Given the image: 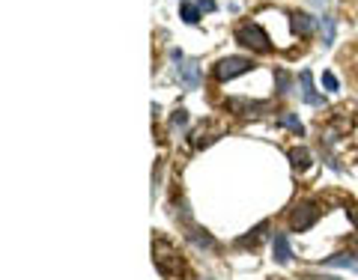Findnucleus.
<instances>
[{"mask_svg": "<svg viewBox=\"0 0 358 280\" xmlns=\"http://www.w3.org/2000/svg\"><path fill=\"white\" fill-rule=\"evenodd\" d=\"M200 12H212V10H215V0H200Z\"/></svg>", "mask_w": 358, "mask_h": 280, "instance_id": "aec40b11", "label": "nucleus"}, {"mask_svg": "<svg viewBox=\"0 0 358 280\" xmlns=\"http://www.w3.org/2000/svg\"><path fill=\"white\" fill-rule=\"evenodd\" d=\"M293 27L298 36H311V33L320 27V18H313L308 12H293Z\"/></svg>", "mask_w": 358, "mask_h": 280, "instance_id": "0eeeda50", "label": "nucleus"}, {"mask_svg": "<svg viewBox=\"0 0 358 280\" xmlns=\"http://www.w3.org/2000/svg\"><path fill=\"white\" fill-rule=\"evenodd\" d=\"M275 78H278V92H281V96H287V92H289V75L287 72H278Z\"/></svg>", "mask_w": 358, "mask_h": 280, "instance_id": "f3484780", "label": "nucleus"}, {"mask_svg": "<svg viewBox=\"0 0 358 280\" xmlns=\"http://www.w3.org/2000/svg\"><path fill=\"white\" fill-rule=\"evenodd\" d=\"M185 123H189V114H185L182 107L174 110V116H170V125H174V129H176V125H185Z\"/></svg>", "mask_w": 358, "mask_h": 280, "instance_id": "a211bd4d", "label": "nucleus"}, {"mask_svg": "<svg viewBox=\"0 0 358 280\" xmlns=\"http://www.w3.org/2000/svg\"><path fill=\"white\" fill-rule=\"evenodd\" d=\"M266 227L269 224H260L257 230H251V236H245V239H239V244H257L263 239V233H266Z\"/></svg>", "mask_w": 358, "mask_h": 280, "instance_id": "dca6fc26", "label": "nucleus"}, {"mask_svg": "<svg viewBox=\"0 0 358 280\" xmlns=\"http://www.w3.org/2000/svg\"><path fill=\"white\" fill-rule=\"evenodd\" d=\"M189 239H191L194 244H200V248H215V239H212L206 230H191Z\"/></svg>", "mask_w": 358, "mask_h": 280, "instance_id": "4468645a", "label": "nucleus"}, {"mask_svg": "<svg viewBox=\"0 0 358 280\" xmlns=\"http://www.w3.org/2000/svg\"><path fill=\"white\" fill-rule=\"evenodd\" d=\"M317 218H320V206H317V203H313V200H302L293 209V215H289V227H293L296 233H305L308 227L317 224Z\"/></svg>", "mask_w": 358, "mask_h": 280, "instance_id": "20e7f679", "label": "nucleus"}, {"mask_svg": "<svg viewBox=\"0 0 358 280\" xmlns=\"http://www.w3.org/2000/svg\"><path fill=\"white\" fill-rule=\"evenodd\" d=\"M152 262H156V268L165 277H176L185 271L182 257H179L174 251V244H167V242H152Z\"/></svg>", "mask_w": 358, "mask_h": 280, "instance_id": "f257e3e1", "label": "nucleus"}, {"mask_svg": "<svg viewBox=\"0 0 358 280\" xmlns=\"http://www.w3.org/2000/svg\"><path fill=\"white\" fill-rule=\"evenodd\" d=\"M182 18H185V24H198L200 21V6L182 3Z\"/></svg>", "mask_w": 358, "mask_h": 280, "instance_id": "2eb2a0df", "label": "nucleus"}, {"mask_svg": "<svg viewBox=\"0 0 358 280\" xmlns=\"http://www.w3.org/2000/svg\"><path fill=\"white\" fill-rule=\"evenodd\" d=\"M322 280H337V277H322Z\"/></svg>", "mask_w": 358, "mask_h": 280, "instance_id": "4be33fe9", "label": "nucleus"}, {"mask_svg": "<svg viewBox=\"0 0 358 280\" xmlns=\"http://www.w3.org/2000/svg\"><path fill=\"white\" fill-rule=\"evenodd\" d=\"M251 69H254V63L248 60V57H224V60L215 63L212 75H215L218 81H233V78H239V75H245Z\"/></svg>", "mask_w": 358, "mask_h": 280, "instance_id": "7ed1b4c3", "label": "nucleus"}, {"mask_svg": "<svg viewBox=\"0 0 358 280\" xmlns=\"http://www.w3.org/2000/svg\"><path fill=\"white\" fill-rule=\"evenodd\" d=\"M289 161H293V167H296V170H308V167H311V152L305 149V147L289 149Z\"/></svg>", "mask_w": 358, "mask_h": 280, "instance_id": "9b49d317", "label": "nucleus"}, {"mask_svg": "<svg viewBox=\"0 0 358 280\" xmlns=\"http://www.w3.org/2000/svg\"><path fill=\"white\" fill-rule=\"evenodd\" d=\"M298 81H302V101H305V105H313V107H322V105H326V99L317 96V90H313V75H311L308 69L298 75Z\"/></svg>", "mask_w": 358, "mask_h": 280, "instance_id": "423d86ee", "label": "nucleus"}, {"mask_svg": "<svg viewBox=\"0 0 358 280\" xmlns=\"http://www.w3.org/2000/svg\"><path fill=\"white\" fill-rule=\"evenodd\" d=\"M322 84H326V90H329V92H335V90H337V78H335L331 72L322 75Z\"/></svg>", "mask_w": 358, "mask_h": 280, "instance_id": "6ab92c4d", "label": "nucleus"}, {"mask_svg": "<svg viewBox=\"0 0 358 280\" xmlns=\"http://www.w3.org/2000/svg\"><path fill=\"white\" fill-rule=\"evenodd\" d=\"M179 81H182L185 87H191V90H194V87L200 84V66L194 63V60L182 63V66H179Z\"/></svg>", "mask_w": 358, "mask_h": 280, "instance_id": "6e6552de", "label": "nucleus"}, {"mask_svg": "<svg viewBox=\"0 0 358 280\" xmlns=\"http://www.w3.org/2000/svg\"><path fill=\"white\" fill-rule=\"evenodd\" d=\"M326 266H335V268H340V266H346V268H358V257L355 253H335V257H329V259H322Z\"/></svg>", "mask_w": 358, "mask_h": 280, "instance_id": "f8f14e48", "label": "nucleus"}, {"mask_svg": "<svg viewBox=\"0 0 358 280\" xmlns=\"http://www.w3.org/2000/svg\"><path fill=\"white\" fill-rule=\"evenodd\" d=\"M227 110H233L239 116H260L272 110V101H251V99H227Z\"/></svg>", "mask_w": 358, "mask_h": 280, "instance_id": "39448f33", "label": "nucleus"}, {"mask_svg": "<svg viewBox=\"0 0 358 280\" xmlns=\"http://www.w3.org/2000/svg\"><path fill=\"white\" fill-rule=\"evenodd\" d=\"M335 30H337L335 15H322V18H320V33H322V45H326V48L335 45Z\"/></svg>", "mask_w": 358, "mask_h": 280, "instance_id": "9d476101", "label": "nucleus"}, {"mask_svg": "<svg viewBox=\"0 0 358 280\" xmlns=\"http://www.w3.org/2000/svg\"><path fill=\"white\" fill-rule=\"evenodd\" d=\"M278 123L284 125V129H289V131H296L298 138H302V134H305V125L298 123V116H296V114H281V116H278Z\"/></svg>", "mask_w": 358, "mask_h": 280, "instance_id": "ddd939ff", "label": "nucleus"}, {"mask_svg": "<svg viewBox=\"0 0 358 280\" xmlns=\"http://www.w3.org/2000/svg\"><path fill=\"white\" fill-rule=\"evenodd\" d=\"M308 3L311 6H320V10H322V6H331V0H308Z\"/></svg>", "mask_w": 358, "mask_h": 280, "instance_id": "412c9836", "label": "nucleus"}, {"mask_svg": "<svg viewBox=\"0 0 358 280\" xmlns=\"http://www.w3.org/2000/svg\"><path fill=\"white\" fill-rule=\"evenodd\" d=\"M236 42H239V45H245V48H251V51H257V54L272 51V42L266 36V30H263L260 24H254V21L239 24V27H236Z\"/></svg>", "mask_w": 358, "mask_h": 280, "instance_id": "f03ea898", "label": "nucleus"}, {"mask_svg": "<svg viewBox=\"0 0 358 280\" xmlns=\"http://www.w3.org/2000/svg\"><path fill=\"white\" fill-rule=\"evenodd\" d=\"M272 251H275V259L281 262V266H287V262L293 259V248H289V242H287L284 233L275 236V242H272Z\"/></svg>", "mask_w": 358, "mask_h": 280, "instance_id": "1a4fd4ad", "label": "nucleus"}]
</instances>
